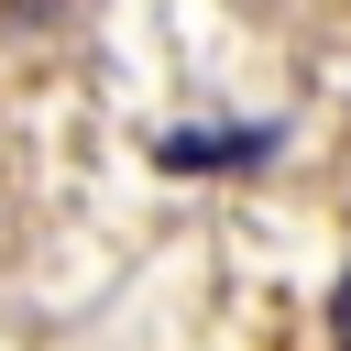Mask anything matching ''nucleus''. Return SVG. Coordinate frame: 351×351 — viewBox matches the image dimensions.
Masks as SVG:
<instances>
[{
  "label": "nucleus",
  "mask_w": 351,
  "mask_h": 351,
  "mask_svg": "<svg viewBox=\"0 0 351 351\" xmlns=\"http://www.w3.org/2000/svg\"><path fill=\"white\" fill-rule=\"evenodd\" d=\"M329 340H340V351H351V274H340V285H329Z\"/></svg>",
  "instance_id": "f257e3e1"
}]
</instances>
